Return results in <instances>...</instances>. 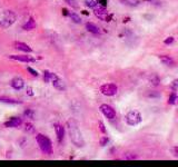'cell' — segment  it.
Returning <instances> with one entry per match:
<instances>
[{
	"mask_svg": "<svg viewBox=\"0 0 178 167\" xmlns=\"http://www.w3.org/2000/svg\"><path fill=\"white\" fill-rule=\"evenodd\" d=\"M67 128H68L69 137H70L71 143L76 147H79V148L85 146V139L82 137L81 131L78 128L77 122H75L73 119H69L67 122Z\"/></svg>",
	"mask_w": 178,
	"mask_h": 167,
	"instance_id": "obj_1",
	"label": "cell"
},
{
	"mask_svg": "<svg viewBox=\"0 0 178 167\" xmlns=\"http://www.w3.org/2000/svg\"><path fill=\"white\" fill-rule=\"evenodd\" d=\"M100 111L102 113V115L105 116L106 118L108 119H115L116 118V111L113 109V107L110 105H107V104H102L100 105Z\"/></svg>",
	"mask_w": 178,
	"mask_h": 167,
	"instance_id": "obj_7",
	"label": "cell"
},
{
	"mask_svg": "<svg viewBox=\"0 0 178 167\" xmlns=\"http://www.w3.org/2000/svg\"><path fill=\"white\" fill-rule=\"evenodd\" d=\"M26 93H27V95H28V96H33V88H31V87H27Z\"/></svg>",
	"mask_w": 178,
	"mask_h": 167,
	"instance_id": "obj_32",
	"label": "cell"
},
{
	"mask_svg": "<svg viewBox=\"0 0 178 167\" xmlns=\"http://www.w3.org/2000/svg\"><path fill=\"white\" fill-rule=\"evenodd\" d=\"M53 87L56 88V89H58V90H65L66 89V85H65V82L61 80L60 78L59 77H57L56 79H53Z\"/></svg>",
	"mask_w": 178,
	"mask_h": 167,
	"instance_id": "obj_13",
	"label": "cell"
},
{
	"mask_svg": "<svg viewBox=\"0 0 178 167\" xmlns=\"http://www.w3.org/2000/svg\"><path fill=\"white\" fill-rule=\"evenodd\" d=\"M100 91L105 96H115L118 91V87L115 84H105L100 87Z\"/></svg>",
	"mask_w": 178,
	"mask_h": 167,
	"instance_id": "obj_6",
	"label": "cell"
},
{
	"mask_svg": "<svg viewBox=\"0 0 178 167\" xmlns=\"http://www.w3.org/2000/svg\"><path fill=\"white\" fill-rule=\"evenodd\" d=\"M36 140L39 148L44 154L50 155L53 153V144H51V140L47 136H44L42 134H38L36 136Z\"/></svg>",
	"mask_w": 178,
	"mask_h": 167,
	"instance_id": "obj_2",
	"label": "cell"
},
{
	"mask_svg": "<svg viewBox=\"0 0 178 167\" xmlns=\"http://www.w3.org/2000/svg\"><path fill=\"white\" fill-rule=\"evenodd\" d=\"M17 16L16 13L11 10H6V11L0 13V27L2 28H8L10 26L16 22Z\"/></svg>",
	"mask_w": 178,
	"mask_h": 167,
	"instance_id": "obj_3",
	"label": "cell"
},
{
	"mask_svg": "<svg viewBox=\"0 0 178 167\" xmlns=\"http://www.w3.org/2000/svg\"><path fill=\"white\" fill-rule=\"evenodd\" d=\"M35 28H36V21H35V19H33V17H30L29 20H27V22L22 26L24 30H33Z\"/></svg>",
	"mask_w": 178,
	"mask_h": 167,
	"instance_id": "obj_15",
	"label": "cell"
},
{
	"mask_svg": "<svg viewBox=\"0 0 178 167\" xmlns=\"http://www.w3.org/2000/svg\"><path fill=\"white\" fill-rule=\"evenodd\" d=\"M173 90L174 91L177 90V80H174V82H173Z\"/></svg>",
	"mask_w": 178,
	"mask_h": 167,
	"instance_id": "obj_35",
	"label": "cell"
},
{
	"mask_svg": "<svg viewBox=\"0 0 178 167\" xmlns=\"http://www.w3.org/2000/svg\"><path fill=\"white\" fill-rule=\"evenodd\" d=\"M176 100H177V95H176V93L174 91V93L169 96V98H168V104H169V105H175V104H176Z\"/></svg>",
	"mask_w": 178,
	"mask_h": 167,
	"instance_id": "obj_22",
	"label": "cell"
},
{
	"mask_svg": "<svg viewBox=\"0 0 178 167\" xmlns=\"http://www.w3.org/2000/svg\"><path fill=\"white\" fill-rule=\"evenodd\" d=\"M24 131H27L28 134H33V133H35V127H33V124L27 122L26 126H24Z\"/></svg>",
	"mask_w": 178,
	"mask_h": 167,
	"instance_id": "obj_21",
	"label": "cell"
},
{
	"mask_svg": "<svg viewBox=\"0 0 178 167\" xmlns=\"http://www.w3.org/2000/svg\"><path fill=\"white\" fill-rule=\"evenodd\" d=\"M15 46V48L18 49V50H21V51H24V53H33V48L28 46L27 44H24V42H20V41H17L13 44Z\"/></svg>",
	"mask_w": 178,
	"mask_h": 167,
	"instance_id": "obj_12",
	"label": "cell"
},
{
	"mask_svg": "<svg viewBox=\"0 0 178 167\" xmlns=\"http://www.w3.org/2000/svg\"><path fill=\"white\" fill-rule=\"evenodd\" d=\"M108 142H109L108 137H107V136H105V137H102V138L100 139V145H101V146H106V145L108 144Z\"/></svg>",
	"mask_w": 178,
	"mask_h": 167,
	"instance_id": "obj_29",
	"label": "cell"
},
{
	"mask_svg": "<svg viewBox=\"0 0 178 167\" xmlns=\"http://www.w3.org/2000/svg\"><path fill=\"white\" fill-rule=\"evenodd\" d=\"M86 6H88L90 8H93L96 4H98V0H85Z\"/></svg>",
	"mask_w": 178,
	"mask_h": 167,
	"instance_id": "obj_23",
	"label": "cell"
},
{
	"mask_svg": "<svg viewBox=\"0 0 178 167\" xmlns=\"http://www.w3.org/2000/svg\"><path fill=\"white\" fill-rule=\"evenodd\" d=\"M24 116H27V117H29V118L33 119V110L27 109L26 111H24Z\"/></svg>",
	"mask_w": 178,
	"mask_h": 167,
	"instance_id": "obj_28",
	"label": "cell"
},
{
	"mask_svg": "<svg viewBox=\"0 0 178 167\" xmlns=\"http://www.w3.org/2000/svg\"><path fill=\"white\" fill-rule=\"evenodd\" d=\"M148 97H160V95L158 94V93H149Z\"/></svg>",
	"mask_w": 178,
	"mask_h": 167,
	"instance_id": "obj_33",
	"label": "cell"
},
{
	"mask_svg": "<svg viewBox=\"0 0 178 167\" xmlns=\"http://www.w3.org/2000/svg\"><path fill=\"white\" fill-rule=\"evenodd\" d=\"M66 2H67L69 6H71L73 8H77L78 7V4L76 0H66Z\"/></svg>",
	"mask_w": 178,
	"mask_h": 167,
	"instance_id": "obj_26",
	"label": "cell"
},
{
	"mask_svg": "<svg viewBox=\"0 0 178 167\" xmlns=\"http://www.w3.org/2000/svg\"><path fill=\"white\" fill-rule=\"evenodd\" d=\"M0 102H6V104H12V105L21 104L20 100H17V99H12V98H8V97H0Z\"/></svg>",
	"mask_w": 178,
	"mask_h": 167,
	"instance_id": "obj_18",
	"label": "cell"
},
{
	"mask_svg": "<svg viewBox=\"0 0 178 167\" xmlns=\"http://www.w3.org/2000/svg\"><path fill=\"white\" fill-rule=\"evenodd\" d=\"M124 158L127 159V160H134V159L137 158V156L135 155V154H133V153H127V154H125Z\"/></svg>",
	"mask_w": 178,
	"mask_h": 167,
	"instance_id": "obj_24",
	"label": "cell"
},
{
	"mask_svg": "<svg viewBox=\"0 0 178 167\" xmlns=\"http://www.w3.org/2000/svg\"><path fill=\"white\" fill-rule=\"evenodd\" d=\"M10 85H11V87L13 88V89L20 90V89H22V88L24 87V79H22L21 77H15L11 80Z\"/></svg>",
	"mask_w": 178,
	"mask_h": 167,
	"instance_id": "obj_11",
	"label": "cell"
},
{
	"mask_svg": "<svg viewBox=\"0 0 178 167\" xmlns=\"http://www.w3.org/2000/svg\"><path fill=\"white\" fill-rule=\"evenodd\" d=\"M98 4L106 7V6H107V0H98Z\"/></svg>",
	"mask_w": 178,
	"mask_h": 167,
	"instance_id": "obj_34",
	"label": "cell"
},
{
	"mask_svg": "<svg viewBox=\"0 0 178 167\" xmlns=\"http://www.w3.org/2000/svg\"><path fill=\"white\" fill-rule=\"evenodd\" d=\"M22 124V119L19 118V117H11L9 119L8 122H4V126L8 127V128H16V127H19Z\"/></svg>",
	"mask_w": 178,
	"mask_h": 167,
	"instance_id": "obj_9",
	"label": "cell"
},
{
	"mask_svg": "<svg viewBox=\"0 0 178 167\" xmlns=\"http://www.w3.org/2000/svg\"><path fill=\"white\" fill-rule=\"evenodd\" d=\"M159 59H160V61H162L164 65H166V66H174L175 64L174 59L171 57H169V56L162 55V56H159Z\"/></svg>",
	"mask_w": 178,
	"mask_h": 167,
	"instance_id": "obj_17",
	"label": "cell"
},
{
	"mask_svg": "<svg viewBox=\"0 0 178 167\" xmlns=\"http://www.w3.org/2000/svg\"><path fill=\"white\" fill-rule=\"evenodd\" d=\"M8 58L12 59V60L22 61V62H33V61H36L35 58L31 57V56H28V55H9Z\"/></svg>",
	"mask_w": 178,
	"mask_h": 167,
	"instance_id": "obj_8",
	"label": "cell"
},
{
	"mask_svg": "<svg viewBox=\"0 0 178 167\" xmlns=\"http://www.w3.org/2000/svg\"><path fill=\"white\" fill-rule=\"evenodd\" d=\"M53 127H55V131H56L57 135V139L59 143H61L64 140V137H65V128H64V126H61L60 124H55Z\"/></svg>",
	"mask_w": 178,
	"mask_h": 167,
	"instance_id": "obj_10",
	"label": "cell"
},
{
	"mask_svg": "<svg viewBox=\"0 0 178 167\" xmlns=\"http://www.w3.org/2000/svg\"><path fill=\"white\" fill-rule=\"evenodd\" d=\"M98 127H99V129H100V131L102 133V134H106V133H107V131H106V127H105V125H104V122H98Z\"/></svg>",
	"mask_w": 178,
	"mask_h": 167,
	"instance_id": "obj_27",
	"label": "cell"
},
{
	"mask_svg": "<svg viewBox=\"0 0 178 167\" xmlns=\"http://www.w3.org/2000/svg\"><path fill=\"white\" fill-rule=\"evenodd\" d=\"M93 12H95V15L101 19V20L104 21H109L110 18H111V15H108V11H107V9L106 7L104 6H101V4H96L95 7H93Z\"/></svg>",
	"mask_w": 178,
	"mask_h": 167,
	"instance_id": "obj_5",
	"label": "cell"
},
{
	"mask_svg": "<svg viewBox=\"0 0 178 167\" xmlns=\"http://www.w3.org/2000/svg\"><path fill=\"white\" fill-rule=\"evenodd\" d=\"M150 84H153L154 86H157L158 84H159V78L157 77V76H153V77L150 78Z\"/></svg>",
	"mask_w": 178,
	"mask_h": 167,
	"instance_id": "obj_25",
	"label": "cell"
},
{
	"mask_svg": "<svg viewBox=\"0 0 178 167\" xmlns=\"http://www.w3.org/2000/svg\"><path fill=\"white\" fill-rule=\"evenodd\" d=\"M122 2L130 7H137L139 4V0H122Z\"/></svg>",
	"mask_w": 178,
	"mask_h": 167,
	"instance_id": "obj_20",
	"label": "cell"
},
{
	"mask_svg": "<svg viewBox=\"0 0 178 167\" xmlns=\"http://www.w3.org/2000/svg\"><path fill=\"white\" fill-rule=\"evenodd\" d=\"M142 120V117L140 113L137 110H130L126 115V122L129 126H137L138 124H140Z\"/></svg>",
	"mask_w": 178,
	"mask_h": 167,
	"instance_id": "obj_4",
	"label": "cell"
},
{
	"mask_svg": "<svg viewBox=\"0 0 178 167\" xmlns=\"http://www.w3.org/2000/svg\"><path fill=\"white\" fill-rule=\"evenodd\" d=\"M57 77H58V76H57L56 73H50V71H48V70H44V82H51L53 79H56Z\"/></svg>",
	"mask_w": 178,
	"mask_h": 167,
	"instance_id": "obj_16",
	"label": "cell"
},
{
	"mask_svg": "<svg viewBox=\"0 0 178 167\" xmlns=\"http://www.w3.org/2000/svg\"><path fill=\"white\" fill-rule=\"evenodd\" d=\"M86 29L88 30L89 33H93V35H98V33H100V29L98 28L95 24H93V22H87V24H86Z\"/></svg>",
	"mask_w": 178,
	"mask_h": 167,
	"instance_id": "obj_14",
	"label": "cell"
},
{
	"mask_svg": "<svg viewBox=\"0 0 178 167\" xmlns=\"http://www.w3.org/2000/svg\"><path fill=\"white\" fill-rule=\"evenodd\" d=\"M27 70H28L29 73H31V75H33V76H38V71H37V70H35V69H33V68H31V67H27Z\"/></svg>",
	"mask_w": 178,
	"mask_h": 167,
	"instance_id": "obj_30",
	"label": "cell"
},
{
	"mask_svg": "<svg viewBox=\"0 0 178 167\" xmlns=\"http://www.w3.org/2000/svg\"><path fill=\"white\" fill-rule=\"evenodd\" d=\"M68 16L70 17V19H71L75 24H81V18L78 16L76 12H69Z\"/></svg>",
	"mask_w": 178,
	"mask_h": 167,
	"instance_id": "obj_19",
	"label": "cell"
},
{
	"mask_svg": "<svg viewBox=\"0 0 178 167\" xmlns=\"http://www.w3.org/2000/svg\"><path fill=\"white\" fill-rule=\"evenodd\" d=\"M166 45H170V44H173L174 42V37H168L167 39H165V41H164Z\"/></svg>",
	"mask_w": 178,
	"mask_h": 167,
	"instance_id": "obj_31",
	"label": "cell"
}]
</instances>
